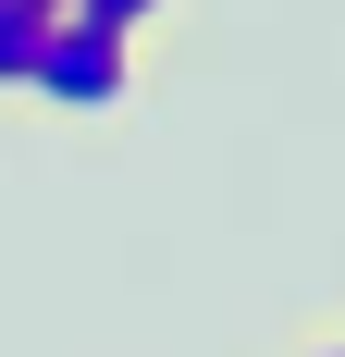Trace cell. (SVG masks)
Returning a JSON list of instances; mask_svg holds the SVG:
<instances>
[{
    "label": "cell",
    "instance_id": "6da1fadb",
    "mask_svg": "<svg viewBox=\"0 0 345 357\" xmlns=\"http://www.w3.org/2000/svg\"><path fill=\"white\" fill-rule=\"evenodd\" d=\"M25 99H50V111H124L136 99V37L87 25V13H50V25H37V62H25Z\"/></svg>",
    "mask_w": 345,
    "mask_h": 357
},
{
    "label": "cell",
    "instance_id": "277c9868",
    "mask_svg": "<svg viewBox=\"0 0 345 357\" xmlns=\"http://www.w3.org/2000/svg\"><path fill=\"white\" fill-rule=\"evenodd\" d=\"M296 357H345V333H321V345H296Z\"/></svg>",
    "mask_w": 345,
    "mask_h": 357
},
{
    "label": "cell",
    "instance_id": "5b68a950",
    "mask_svg": "<svg viewBox=\"0 0 345 357\" xmlns=\"http://www.w3.org/2000/svg\"><path fill=\"white\" fill-rule=\"evenodd\" d=\"M37 13H62V0H37Z\"/></svg>",
    "mask_w": 345,
    "mask_h": 357
},
{
    "label": "cell",
    "instance_id": "7a4b0ae2",
    "mask_svg": "<svg viewBox=\"0 0 345 357\" xmlns=\"http://www.w3.org/2000/svg\"><path fill=\"white\" fill-rule=\"evenodd\" d=\"M37 0H0V99H25V62H37Z\"/></svg>",
    "mask_w": 345,
    "mask_h": 357
},
{
    "label": "cell",
    "instance_id": "3957f363",
    "mask_svg": "<svg viewBox=\"0 0 345 357\" xmlns=\"http://www.w3.org/2000/svg\"><path fill=\"white\" fill-rule=\"evenodd\" d=\"M62 13H87V25H111V37H148L172 0H62Z\"/></svg>",
    "mask_w": 345,
    "mask_h": 357
}]
</instances>
